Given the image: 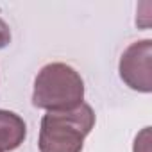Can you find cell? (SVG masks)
Masks as SVG:
<instances>
[{"instance_id":"1","label":"cell","mask_w":152,"mask_h":152,"mask_svg":"<svg viewBox=\"0 0 152 152\" xmlns=\"http://www.w3.org/2000/svg\"><path fill=\"white\" fill-rule=\"evenodd\" d=\"M93 127L95 113L86 102L70 111H47L39 125V152H83Z\"/></svg>"},{"instance_id":"6","label":"cell","mask_w":152,"mask_h":152,"mask_svg":"<svg viewBox=\"0 0 152 152\" xmlns=\"http://www.w3.org/2000/svg\"><path fill=\"white\" fill-rule=\"evenodd\" d=\"M9 43H11V29L2 18H0V50L6 48Z\"/></svg>"},{"instance_id":"3","label":"cell","mask_w":152,"mask_h":152,"mask_svg":"<svg viewBox=\"0 0 152 152\" xmlns=\"http://www.w3.org/2000/svg\"><path fill=\"white\" fill-rule=\"evenodd\" d=\"M152 39H140L131 43L118 64L120 79L134 91H152Z\"/></svg>"},{"instance_id":"5","label":"cell","mask_w":152,"mask_h":152,"mask_svg":"<svg viewBox=\"0 0 152 152\" xmlns=\"http://www.w3.org/2000/svg\"><path fill=\"white\" fill-rule=\"evenodd\" d=\"M132 152H150V127H145L136 136Z\"/></svg>"},{"instance_id":"4","label":"cell","mask_w":152,"mask_h":152,"mask_svg":"<svg viewBox=\"0 0 152 152\" xmlns=\"http://www.w3.org/2000/svg\"><path fill=\"white\" fill-rule=\"evenodd\" d=\"M27 138L23 118L13 111L0 109V152L16 150Z\"/></svg>"},{"instance_id":"2","label":"cell","mask_w":152,"mask_h":152,"mask_svg":"<svg viewBox=\"0 0 152 152\" xmlns=\"http://www.w3.org/2000/svg\"><path fill=\"white\" fill-rule=\"evenodd\" d=\"M84 102V81L66 63L45 64L34 79L32 106L45 111H70Z\"/></svg>"}]
</instances>
